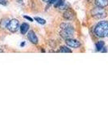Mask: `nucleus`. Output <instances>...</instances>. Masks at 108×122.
<instances>
[{"label":"nucleus","instance_id":"nucleus-20","mask_svg":"<svg viewBox=\"0 0 108 122\" xmlns=\"http://www.w3.org/2000/svg\"><path fill=\"white\" fill-rule=\"evenodd\" d=\"M24 44H25V43H24V42H23L22 44H21V46H24Z\"/></svg>","mask_w":108,"mask_h":122},{"label":"nucleus","instance_id":"nucleus-9","mask_svg":"<svg viewBox=\"0 0 108 122\" xmlns=\"http://www.w3.org/2000/svg\"><path fill=\"white\" fill-rule=\"evenodd\" d=\"M29 29V25L26 23H23L20 26V32L22 34H25Z\"/></svg>","mask_w":108,"mask_h":122},{"label":"nucleus","instance_id":"nucleus-19","mask_svg":"<svg viewBox=\"0 0 108 122\" xmlns=\"http://www.w3.org/2000/svg\"><path fill=\"white\" fill-rule=\"evenodd\" d=\"M44 2H45V3H49V1L50 0H43Z\"/></svg>","mask_w":108,"mask_h":122},{"label":"nucleus","instance_id":"nucleus-12","mask_svg":"<svg viewBox=\"0 0 108 122\" xmlns=\"http://www.w3.org/2000/svg\"><path fill=\"white\" fill-rule=\"evenodd\" d=\"M69 7V4L65 2L64 3H62V4L58 7V8H59V9H60V10H63V9H68Z\"/></svg>","mask_w":108,"mask_h":122},{"label":"nucleus","instance_id":"nucleus-11","mask_svg":"<svg viewBox=\"0 0 108 122\" xmlns=\"http://www.w3.org/2000/svg\"><path fill=\"white\" fill-rule=\"evenodd\" d=\"M58 52H60V53H72V51L70 50L69 47L61 46L60 48V50L58 51Z\"/></svg>","mask_w":108,"mask_h":122},{"label":"nucleus","instance_id":"nucleus-16","mask_svg":"<svg viewBox=\"0 0 108 122\" xmlns=\"http://www.w3.org/2000/svg\"><path fill=\"white\" fill-rule=\"evenodd\" d=\"M24 17L25 19H27V20H28L29 21H33V19L32 18H31V17H29V16H27V15H24Z\"/></svg>","mask_w":108,"mask_h":122},{"label":"nucleus","instance_id":"nucleus-2","mask_svg":"<svg viewBox=\"0 0 108 122\" xmlns=\"http://www.w3.org/2000/svg\"><path fill=\"white\" fill-rule=\"evenodd\" d=\"M60 29L61 31L60 33V35L65 39L71 38V36L74 33V29L70 24L69 23H63L60 25Z\"/></svg>","mask_w":108,"mask_h":122},{"label":"nucleus","instance_id":"nucleus-7","mask_svg":"<svg viewBox=\"0 0 108 122\" xmlns=\"http://www.w3.org/2000/svg\"><path fill=\"white\" fill-rule=\"evenodd\" d=\"M95 5L99 7H104L108 6V0H95Z\"/></svg>","mask_w":108,"mask_h":122},{"label":"nucleus","instance_id":"nucleus-8","mask_svg":"<svg viewBox=\"0 0 108 122\" xmlns=\"http://www.w3.org/2000/svg\"><path fill=\"white\" fill-rule=\"evenodd\" d=\"M63 16H64V18L65 19V20H73V19L74 14H73V12L71 10H67L66 11H65Z\"/></svg>","mask_w":108,"mask_h":122},{"label":"nucleus","instance_id":"nucleus-6","mask_svg":"<svg viewBox=\"0 0 108 122\" xmlns=\"http://www.w3.org/2000/svg\"><path fill=\"white\" fill-rule=\"evenodd\" d=\"M27 38L33 44H37L38 43V38H37L36 35L35 34V33L33 31H30L27 33Z\"/></svg>","mask_w":108,"mask_h":122},{"label":"nucleus","instance_id":"nucleus-4","mask_svg":"<svg viewBox=\"0 0 108 122\" xmlns=\"http://www.w3.org/2000/svg\"><path fill=\"white\" fill-rule=\"evenodd\" d=\"M7 28L9 31H11V32H12V33L15 32L19 28V21L17 20L16 19L11 20H10L9 23L7 24Z\"/></svg>","mask_w":108,"mask_h":122},{"label":"nucleus","instance_id":"nucleus-13","mask_svg":"<svg viewBox=\"0 0 108 122\" xmlns=\"http://www.w3.org/2000/svg\"><path fill=\"white\" fill-rule=\"evenodd\" d=\"M35 20H36L39 24H40V25H44V24L46 23L45 20L42 19V18H40V17H35Z\"/></svg>","mask_w":108,"mask_h":122},{"label":"nucleus","instance_id":"nucleus-17","mask_svg":"<svg viewBox=\"0 0 108 122\" xmlns=\"http://www.w3.org/2000/svg\"><path fill=\"white\" fill-rule=\"evenodd\" d=\"M56 0H50L49 1V3H51V4H54L55 3V2H56Z\"/></svg>","mask_w":108,"mask_h":122},{"label":"nucleus","instance_id":"nucleus-18","mask_svg":"<svg viewBox=\"0 0 108 122\" xmlns=\"http://www.w3.org/2000/svg\"><path fill=\"white\" fill-rule=\"evenodd\" d=\"M103 49V50H102V52H107V49H106L105 46H104Z\"/></svg>","mask_w":108,"mask_h":122},{"label":"nucleus","instance_id":"nucleus-1","mask_svg":"<svg viewBox=\"0 0 108 122\" xmlns=\"http://www.w3.org/2000/svg\"><path fill=\"white\" fill-rule=\"evenodd\" d=\"M95 33L99 38H104L108 36V21H100L96 25Z\"/></svg>","mask_w":108,"mask_h":122},{"label":"nucleus","instance_id":"nucleus-5","mask_svg":"<svg viewBox=\"0 0 108 122\" xmlns=\"http://www.w3.org/2000/svg\"><path fill=\"white\" fill-rule=\"evenodd\" d=\"M65 43L66 45L70 47H73V48H79L81 46V43L79 41L76 40V39H73V38H67L65 39Z\"/></svg>","mask_w":108,"mask_h":122},{"label":"nucleus","instance_id":"nucleus-3","mask_svg":"<svg viewBox=\"0 0 108 122\" xmlns=\"http://www.w3.org/2000/svg\"><path fill=\"white\" fill-rule=\"evenodd\" d=\"M91 14H92V16L95 17L96 19H102V18H104V17L107 15V12H106V11L103 7H97L92 10Z\"/></svg>","mask_w":108,"mask_h":122},{"label":"nucleus","instance_id":"nucleus-10","mask_svg":"<svg viewBox=\"0 0 108 122\" xmlns=\"http://www.w3.org/2000/svg\"><path fill=\"white\" fill-rule=\"evenodd\" d=\"M105 46V42H103V41H99V42L96 43V50L98 51H100L103 50V48Z\"/></svg>","mask_w":108,"mask_h":122},{"label":"nucleus","instance_id":"nucleus-14","mask_svg":"<svg viewBox=\"0 0 108 122\" xmlns=\"http://www.w3.org/2000/svg\"><path fill=\"white\" fill-rule=\"evenodd\" d=\"M65 3V0H56L54 3V6L56 7H59L60 5L62 4V3Z\"/></svg>","mask_w":108,"mask_h":122},{"label":"nucleus","instance_id":"nucleus-15","mask_svg":"<svg viewBox=\"0 0 108 122\" xmlns=\"http://www.w3.org/2000/svg\"><path fill=\"white\" fill-rule=\"evenodd\" d=\"M0 4L3 6H7L8 4V0H0Z\"/></svg>","mask_w":108,"mask_h":122}]
</instances>
